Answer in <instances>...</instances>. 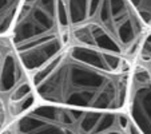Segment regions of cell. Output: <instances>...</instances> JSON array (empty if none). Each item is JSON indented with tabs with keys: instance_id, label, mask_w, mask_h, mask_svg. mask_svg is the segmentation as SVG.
<instances>
[{
	"instance_id": "obj_1",
	"label": "cell",
	"mask_w": 151,
	"mask_h": 134,
	"mask_svg": "<svg viewBox=\"0 0 151 134\" xmlns=\"http://www.w3.org/2000/svg\"><path fill=\"white\" fill-rule=\"evenodd\" d=\"M137 60L68 43L31 72L37 102L91 110L127 109L132 69Z\"/></svg>"
},
{
	"instance_id": "obj_2",
	"label": "cell",
	"mask_w": 151,
	"mask_h": 134,
	"mask_svg": "<svg viewBox=\"0 0 151 134\" xmlns=\"http://www.w3.org/2000/svg\"><path fill=\"white\" fill-rule=\"evenodd\" d=\"M64 42L137 60L150 30L130 0H59Z\"/></svg>"
},
{
	"instance_id": "obj_3",
	"label": "cell",
	"mask_w": 151,
	"mask_h": 134,
	"mask_svg": "<svg viewBox=\"0 0 151 134\" xmlns=\"http://www.w3.org/2000/svg\"><path fill=\"white\" fill-rule=\"evenodd\" d=\"M3 134H140L126 110H91L37 102Z\"/></svg>"
},
{
	"instance_id": "obj_4",
	"label": "cell",
	"mask_w": 151,
	"mask_h": 134,
	"mask_svg": "<svg viewBox=\"0 0 151 134\" xmlns=\"http://www.w3.org/2000/svg\"><path fill=\"white\" fill-rule=\"evenodd\" d=\"M9 35L31 74L66 46L59 0H23Z\"/></svg>"
},
{
	"instance_id": "obj_5",
	"label": "cell",
	"mask_w": 151,
	"mask_h": 134,
	"mask_svg": "<svg viewBox=\"0 0 151 134\" xmlns=\"http://www.w3.org/2000/svg\"><path fill=\"white\" fill-rule=\"evenodd\" d=\"M0 94L9 98L20 114L37 103L31 74L9 34L0 35Z\"/></svg>"
},
{
	"instance_id": "obj_6",
	"label": "cell",
	"mask_w": 151,
	"mask_h": 134,
	"mask_svg": "<svg viewBox=\"0 0 151 134\" xmlns=\"http://www.w3.org/2000/svg\"><path fill=\"white\" fill-rule=\"evenodd\" d=\"M126 111L140 134H151V74L138 60L132 69Z\"/></svg>"
},
{
	"instance_id": "obj_7",
	"label": "cell",
	"mask_w": 151,
	"mask_h": 134,
	"mask_svg": "<svg viewBox=\"0 0 151 134\" xmlns=\"http://www.w3.org/2000/svg\"><path fill=\"white\" fill-rule=\"evenodd\" d=\"M23 0H0V35L11 34Z\"/></svg>"
},
{
	"instance_id": "obj_8",
	"label": "cell",
	"mask_w": 151,
	"mask_h": 134,
	"mask_svg": "<svg viewBox=\"0 0 151 134\" xmlns=\"http://www.w3.org/2000/svg\"><path fill=\"white\" fill-rule=\"evenodd\" d=\"M20 115V111L14 105L9 98L0 94V134H3L4 130L11 125V122Z\"/></svg>"
},
{
	"instance_id": "obj_9",
	"label": "cell",
	"mask_w": 151,
	"mask_h": 134,
	"mask_svg": "<svg viewBox=\"0 0 151 134\" xmlns=\"http://www.w3.org/2000/svg\"><path fill=\"white\" fill-rule=\"evenodd\" d=\"M148 30H151V0H130Z\"/></svg>"
},
{
	"instance_id": "obj_10",
	"label": "cell",
	"mask_w": 151,
	"mask_h": 134,
	"mask_svg": "<svg viewBox=\"0 0 151 134\" xmlns=\"http://www.w3.org/2000/svg\"><path fill=\"white\" fill-rule=\"evenodd\" d=\"M137 60L140 62L142 64H145L151 74V30L146 34L145 39H143L142 47H140V51Z\"/></svg>"
}]
</instances>
